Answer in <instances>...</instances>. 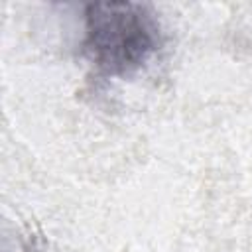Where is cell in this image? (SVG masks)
<instances>
[{
    "label": "cell",
    "mask_w": 252,
    "mask_h": 252,
    "mask_svg": "<svg viewBox=\"0 0 252 252\" xmlns=\"http://www.w3.org/2000/svg\"><path fill=\"white\" fill-rule=\"evenodd\" d=\"M161 45V28L148 4L94 2L85 8L83 49L98 73L126 77Z\"/></svg>",
    "instance_id": "cell-1"
},
{
    "label": "cell",
    "mask_w": 252,
    "mask_h": 252,
    "mask_svg": "<svg viewBox=\"0 0 252 252\" xmlns=\"http://www.w3.org/2000/svg\"><path fill=\"white\" fill-rule=\"evenodd\" d=\"M26 252H39V250H37V248H35V246H30V248H28V250H26Z\"/></svg>",
    "instance_id": "cell-2"
}]
</instances>
